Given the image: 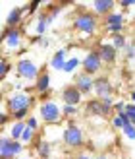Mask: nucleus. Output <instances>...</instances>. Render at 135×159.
Wrapping results in <instances>:
<instances>
[{"label":"nucleus","mask_w":135,"mask_h":159,"mask_svg":"<svg viewBox=\"0 0 135 159\" xmlns=\"http://www.w3.org/2000/svg\"><path fill=\"white\" fill-rule=\"evenodd\" d=\"M4 103H6V109L12 116V120H27L31 116L29 111L35 103V97L29 95L27 91H14L6 97Z\"/></svg>","instance_id":"1"},{"label":"nucleus","mask_w":135,"mask_h":159,"mask_svg":"<svg viewBox=\"0 0 135 159\" xmlns=\"http://www.w3.org/2000/svg\"><path fill=\"white\" fill-rule=\"evenodd\" d=\"M74 29L77 33H83V35H95L99 31V18L95 16L93 12H87V10H79L74 18Z\"/></svg>","instance_id":"2"},{"label":"nucleus","mask_w":135,"mask_h":159,"mask_svg":"<svg viewBox=\"0 0 135 159\" xmlns=\"http://www.w3.org/2000/svg\"><path fill=\"white\" fill-rule=\"evenodd\" d=\"M62 140H64V146L70 148V149H79V148H83V142H85L83 128H81L77 122L68 120L64 132H62Z\"/></svg>","instance_id":"3"},{"label":"nucleus","mask_w":135,"mask_h":159,"mask_svg":"<svg viewBox=\"0 0 135 159\" xmlns=\"http://www.w3.org/2000/svg\"><path fill=\"white\" fill-rule=\"evenodd\" d=\"M39 116L44 124H58L64 113H62V107L54 99H46L39 105Z\"/></svg>","instance_id":"4"},{"label":"nucleus","mask_w":135,"mask_h":159,"mask_svg":"<svg viewBox=\"0 0 135 159\" xmlns=\"http://www.w3.org/2000/svg\"><path fill=\"white\" fill-rule=\"evenodd\" d=\"M25 146L18 140H12L8 134L0 136V159H18L23 155Z\"/></svg>","instance_id":"5"},{"label":"nucleus","mask_w":135,"mask_h":159,"mask_svg":"<svg viewBox=\"0 0 135 159\" xmlns=\"http://www.w3.org/2000/svg\"><path fill=\"white\" fill-rule=\"evenodd\" d=\"M15 74L25 82H37V78L41 76V70H39L37 62H33L31 58H19L15 62Z\"/></svg>","instance_id":"6"},{"label":"nucleus","mask_w":135,"mask_h":159,"mask_svg":"<svg viewBox=\"0 0 135 159\" xmlns=\"http://www.w3.org/2000/svg\"><path fill=\"white\" fill-rule=\"evenodd\" d=\"M21 43H23V35L21 31L15 27V29H8L4 27V35H2V51H4V57L8 54V51L14 52L21 49Z\"/></svg>","instance_id":"7"},{"label":"nucleus","mask_w":135,"mask_h":159,"mask_svg":"<svg viewBox=\"0 0 135 159\" xmlns=\"http://www.w3.org/2000/svg\"><path fill=\"white\" fill-rule=\"evenodd\" d=\"M102 58H100V54H99V51H89L83 57V62H81V68H83V72L85 74H89V76H97L100 70H102Z\"/></svg>","instance_id":"8"},{"label":"nucleus","mask_w":135,"mask_h":159,"mask_svg":"<svg viewBox=\"0 0 135 159\" xmlns=\"http://www.w3.org/2000/svg\"><path fill=\"white\" fill-rule=\"evenodd\" d=\"M114 111V101H100V99H91L87 101V113L93 116H102L106 118L110 113Z\"/></svg>","instance_id":"9"},{"label":"nucleus","mask_w":135,"mask_h":159,"mask_svg":"<svg viewBox=\"0 0 135 159\" xmlns=\"http://www.w3.org/2000/svg\"><path fill=\"white\" fill-rule=\"evenodd\" d=\"M95 95H97V99L100 101H110L114 97V87H112V82L106 78V76H99L95 78Z\"/></svg>","instance_id":"10"},{"label":"nucleus","mask_w":135,"mask_h":159,"mask_svg":"<svg viewBox=\"0 0 135 159\" xmlns=\"http://www.w3.org/2000/svg\"><path fill=\"white\" fill-rule=\"evenodd\" d=\"M60 99H62L64 105H74V107H77L79 103H81V99H83V93L79 91L75 85H66L64 89H62V93H60Z\"/></svg>","instance_id":"11"},{"label":"nucleus","mask_w":135,"mask_h":159,"mask_svg":"<svg viewBox=\"0 0 135 159\" xmlns=\"http://www.w3.org/2000/svg\"><path fill=\"white\" fill-rule=\"evenodd\" d=\"M74 85H75L83 95H87V93L95 91V78L89 76V74H85V72H77L75 78H74Z\"/></svg>","instance_id":"12"},{"label":"nucleus","mask_w":135,"mask_h":159,"mask_svg":"<svg viewBox=\"0 0 135 159\" xmlns=\"http://www.w3.org/2000/svg\"><path fill=\"white\" fill-rule=\"evenodd\" d=\"M114 8H116L114 0H93L91 2V12L95 16H104L106 18L108 14L114 12Z\"/></svg>","instance_id":"13"},{"label":"nucleus","mask_w":135,"mask_h":159,"mask_svg":"<svg viewBox=\"0 0 135 159\" xmlns=\"http://www.w3.org/2000/svg\"><path fill=\"white\" fill-rule=\"evenodd\" d=\"M97 51H99V54H100V58H102L104 64H114L118 60V51L114 49L112 43H100Z\"/></svg>","instance_id":"14"},{"label":"nucleus","mask_w":135,"mask_h":159,"mask_svg":"<svg viewBox=\"0 0 135 159\" xmlns=\"http://www.w3.org/2000/svg\"><path fill=\"white\" fill-rule=\"evenodd\" d=\"M104 27H125V16L120 10H114L104 18Z\"/></svg>","instance_id":"15"},{"label":"nucleus","mask_w":135,"mask_h":159,"mask_svg":"<svg viewBox=\"0 0 135 159\" xmlns=\"http://www.w3.org/2000/svg\"><path fill=\"white\" fill-rule=\"evenodd\" d=\"M66 62H68V51L66 49H58L52 54V58H50V68L60 72V70H64Z\"/></svg>","instance_id":"16"},{"label":"nucleus","mask_w":135,"mask_h":159,"mask_svg":"<svg viewBox=\"0 0 135 159\" xmlns=\"http://www.w3.org/2000/svg\"><path fill=\"white\" fill-rule=\"evenodd\" d=\"M33 148H35V153H37L39 159H49L50 153H52V144H50L49 140H44V138L37 140Z\"/></svg>","instance_id":"17"},{"label":"nucleus","mask_w":135,"mask_h":159,"mask_svg":"<svg viewBox=\"0 0 135 159\" xmlns=\"http://www.w3.org/2000/svg\"><path fill=\"white\" fill-rule=\"evenodd\" d=\"M25 128H27V122L25 120H12V124L8 126V136H10L12 140H21V136H23V132H25Z\"/></svg>","instance_id":"18"},{"label":"nucleus","mask_w":135,"mask_h":159,"mask_svg":"<svg viewBox=\"0 0 135 159\" xmlns=\"http://www.w3.org/2000/svg\"><path fill=\"white\" fill-rule=\"evenodd\" d=\"M21 16H23L21 8H12V10L8 12V16H6V27L8 29H15L21 23Z\"/></svg>","instance_id":"19"},{"label":"nucleus","mask_w":135,"mask_h":159,"mask_svg":"<svg viewBox=\"0 0 135 159\" xmlns=\"http://www.w3.org/2000/svg\"><path fill=\"white\" fill-rule=\"evenodd\" d=\"M52 16L46 12V14H41L39 16V20H37V25H35V31H37V35H44L46 31H49V27H50V23H52Z\"/></svg>","instance_id":"20"},{"label":"nucleus","mask_w":135,"mask_h":159,"mask_svg":"<svg viewBox=\"0 0 135 159\" xmlns=\"http://www.w3.org/2000/svg\"><path fill=\"white\" fill-rule=\"evenodd\" d=\"M35 89L39 93H43V97H46V93L50 89V74L49 72H41V76H39L37 82H35Z\"/></svg>","instance_id":"21"},{"label":"nucleus","mask_w":135,"mask_h":159,"mask_svg":"<svg viewBox=\"0 0 135 159\" xmlns=\"http://www.w3.org/2000/svg\"><path fill=\"white\" fill-rule=\"evenodd\" d=\"M81 62H83V58H79V57H70L62 72H66V74H75V70L81 66Z\"/></svg>","instance_id":"22"},{"label":"nucleus","mask_w":135,"mask_h":159,"mask_svg":"<svg viewBox=\"0 0 135 159\" xmlns=\"http://www.w3.org/2000/svg\"><path fill=\"white\" fill-rule=\"evenodd\" d=\"M112 45H114L116 51H125V47L129 43H128V37L124 33H120V35H112Z\"/></svg>","instance_id":"23"},{"label":"nucleus","mask_w":135,"mask_h":159,"mask_svg":"<svg viewBox=\"0 0 135 159\" xmlns=\"http://www.w3.org/2000/svg\"><path fill=\"white\" fill-rule=\"evenodd\" d=\"M35 136H37V130H31L29 126L25 128V132H23V136H21V144L23 146H27V144H35Z\"/></svg>","instance_id":"24"},{"label":"nucleus","mask_w":135,"mask_h":159,"mask_svg":"<svg viewBox=\"0 0 135 159\" xmlns=\"http://www.w3.org/2000/svg\"><path fill=\"white\" fill-rule=\"evenodd\" d=\"M122 134H124V136L125 138H128V140H135V124L133 122H128V124H125L124 126V128H122Z\"/></svg>","instance_id":"25"},{"label":"nucleus","mask_w":135,"mask_h":159,"mask_svg":"<svg viewBox=\"0 0 135 159\" xmlns=\"http://www.w3.org/2000/svg\"><path fill=\"white\" fill-rule=\"evenodd\" d=\"M10 68H12L10 60H8L6 57H2V58H0V78H6V74L10 72Z\"/></svg>","instance_id":"26"},{"label":"nucleus","mask_w":135,"mask_h":159,"mask_svg":"<svg viewBox=\"0 0 135 159\" xmlns=\"http://www.w3.org/2000/svg\"><path fill=\"white\" fill-rule=\"evenodd\" d=\"M62 113H64V116H74V115H77V107H74V105H62Z\"/></svg>","instance_id":"27"},{"label":"nucleus","mask_w":135,"mask_h":159,"mask_svg":"<svg viewBox=\"0 0 135 159\" xmlns=\"http://www.w3.org/2000/svg\"><path fill=\"white\" fill-rule=\"evenodd\" d=\"M125 58H128V60H131V62H135V45L133 43H129L128 47H125Z\"/></svg>","instance_id":"28"},{"label":"nucleus","mask_w":135,"mask_h":159,"mask_svg":"<svg viewBox=\"0 0 135 159\" xmlns=\"http://www.w3.org/2000/svg\"><path fill=\"white\" fill-rule=\"evenodd\" d=\"M25 122H27V126H29L31 130H37V128H39V120H37V116H29Z\"/></svg>","instance_id":"29"},{"label":"nucleus","mask_w":135,"mask_h":159,"mask_svg":"<svg viewBox=\"0 0 135 159\" xmlns=\"http://www.w3.org/2000/svg\"><path fill=\"white\" fill-rule=\"evenodd\" d=\"M125 107H128V103H124V101L114 103V111H116V113H125Z\"/></svg>","instance_id":"30"},{"label":"nucleus","mask_w":135,"mask_h":159,"mask_svg":"<svg viewBox=\"0 0 135 159\" xmlns=\"http://www.w3.org/2000/svg\"><path fill=\"white\" fill-rule=\"evenodd\" d=\"M74 157H75V159H95L89 152H79V153H77V155H74Z\"/></svg>","instance_id":"31"},{"label":"nucleus","mask_w":135,"mask_h":159,"mask_svg":"<svg viewBox=\"0 0 135 159\" xmlns=\"http://www.w3.org/2000/svg\"><path fill=\"white\" fill-rule=\"evenodd\" d=\"M118 4H120L122 8H131V6H135V0H120Z\"/></svg>","instance_id":"32"},{"label":"nucleus","mask_w":135,"mask_h":159,"mask_svg":"<svg viewBox=\"0 0 135 159\" xmlns=\"http://www.w3.org/2000/svg\"><path fill=\"white\" fill-rule=\"evenodd\" d=\"M95 159H112V155H108V153H99Z\"/></svg>","instance_id":"33"},{"label":"nucleus","mask_w":135,"mask_h":159,"mask_svg":"<svg viewBox=\"0 0 135 159\" xmlns=\"http://www.w3.org/2000/svg\"><path fill=\"white\" fill-rule=\"evenodd\" d=\"M129 99H131V103H135V91H131V95H129Z\"/></svg>","instance_id":"34"},{"label":"nucleus","mask_w":135,"mask_h":159,"mask_svg":"<svg viewBox=\"0 0 135 159\" xmlns=\"http://www.w3.org/2000/svg\"><path fill=\"white\" fill-rule=\"evenodd\" d=\"M18 159H33L31 155H21V157H18Z\"/></svg>","instance_id":"35"},{"label":"nucleus","mask_w":135,"mask_h":159,"mask_svg":"<svg viewBox=\"0 0 135 159\" xmlns=\"http://www.w3.org/2000/svg\"><path fill=\"white\" fill-rule=\"evenodd\" d=\"M66 159H75V157H66Z\"/></svg>","instance_id":"36"}]
</instances>
